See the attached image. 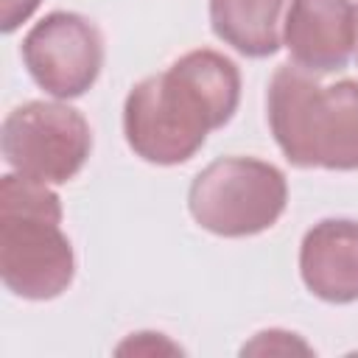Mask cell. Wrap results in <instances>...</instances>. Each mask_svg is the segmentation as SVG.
<instances>
[{"label": "cell", "instance_id": "1", "mask_svg": "<svg viewBox=\"0 0 358 358\" xmlns=\"http://www.w3.org/2000/svg\"><path fill=\"white\" fill-rule=\"evenodd\" d=\"M241 70L218 50L199 48L131 87L123 103L129 148L151 165L187 162L213 129L232 120Z\"/></svg>", "mask_w": 358, "mask_h": 358}, {"label": "cell", "instance_id": "2", "mask_svg": "<svg viewBox=\"0 0 358 358\" xmlns=\"http://www.w3.org/2000/svg\"><path fill=\"white\" fill-rule=\"evenodd\" d=\"M266 115L291 165L358 171V81L324 87L316 73L288 62L268 81Z\"/></svg>", "mask_w": 358, "mask_h": 358}, {"label": "cell", "instance_id": "3", "mask_svg": "<svg viewBox=\"0 0 358 358\" xmlns=\"http://www.w3.org/2000/svg\"><path fill=\"white\" fill-rule=\"evenodd\" d=\"M76 255L62 232V201L22 173L0 176V277L22 299H53L73 282Z\"/></svg>", "mask_w": 358, "mask_h": 358}, {"label": "cell", "instance_id": "4", "mask_svg": "<svg viewBox=\"0 0 358 358\" xmlns=\"http://www.w3.org/2000/svg\"><path fill=\"white\" fill-rule=\"evenodd\" d=\"M288 204L285 173L255 157H221L187 190L193 221L221 238H249L277 224Z\"/></svg>", "mask_w": 358, "mask_h": 358}, {"label": "cell", "instance_id": "5", "mask_svg": "<svg viewBox=\"0 0 358 358\" xmlns=\"http://www.w3.org/2000/svg\"><path fill=\"white\" fill-rule=\"evenodd\" d=\"M0 148L17 173L45 185H64L84 168L92 131L87 117L67 103L28 101L6 115Z\"/></svg>", "mask_w": 358, "mask_h": 358}, {"label": "cell", "instance_id": "6", "mask_svg": "<svg viewBox=\"0 0 358 358\" xmlns=\"http://www.w3.org/2000/svg\"><path fill=\"white\" fill-rule=\"evenodd\" d=\"M22 64L48 95L81 98L103 67L101 31L76 11H50L25 34Z\"/></svg>", "mask_w": 358, "mask_h": 358}, {"label": "cell", "instance_id": "7", "mask_svg": "<svg viewBox=\"0 0 358 358\" xmlns=\"http://www.w3.org/2000/svg\"><path fill=\"white\" fill-rule=\"evenodd\" d=\"M358 42V8L352 0H291L282 45L291 62L324 76L347 67Z\"/></svg>", "mask_w": 358, "mask_h": 358}, {"label": "cell", "instance_id": "8", "mask_svg": "<svg viewBox=\"0 0 358 358\" xmlns=\"http://www.w3.org/2000/svg\"><path fill=\"white\" fill-rule=\"evenodd\" d=\"M305 288L333 305L358 299V221L324 218L313 224L299 246Z\"/></svg>", "mask_w": 358, "mask_h": 358}, {"label": "cell", "instance_id": "9", "mask_svg": "<svg viewBox=\"0 0 358 358\" xmlns=\"http://www.w3.org/2000/svg\"><path fill=\"white\" fill-rule=\"evenodd\" d=\"M291 0H210L213 34L241 56L266 59L282 48V14Z\"/></svg>", "mask_w": 358, "mask_h": 358}, {"label": "cell", "instance_id": "10", "mask_svg": "<svg viewBox=\"0 0 358 358\" xmlns=\"http://www.w3.org/2000/svg\"><path fill=\"white\" fill-rule=\"evenodd\" d=\"M42 0H0V31L11 34L17 31L36 8Z\"/></svg>", "mask_w": 358, "mask_h": 358}, {"label": "cell", "instance_id": "11", "mask_svg": "<svg viewBox=\"0 0 358 358\" xmlns=\"http://www.w3.org/2000/svg\"><path fill=\"white\" fill-rule=\"evenodd\" d=\"M355 48H358V42H355ZM355 59H358V50H355Z\"/></svg>", "mask_w": 358, "mask_h": 358}]
</instances>
